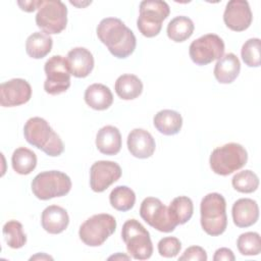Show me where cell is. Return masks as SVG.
I'll use <instances>...</instances> for the list:
<instances>
[{
  "label": "cell",
  "instance_id": "cell-34",
  "mask_svg": "<svg viewBox=\"0 0 261 261\" xmlns=\"http://www.w3.org/2000/svg\"><path fill=\"white\" fill-rule=\"evenodd\" d=\"M157 248L158 253L162 257L173 258L179 253L181 249V243L175 237H166L159 241Z\"/></svg>",
  "mask_w": 261,
  "mask_h": 261
},
{
  "label": "cell",
  "instance_id": "cell-2",
  "mask_svg": "<svg viewBox=\"0 0 261 261\" xmlns=\"http://www.w3.org/2000/svg\"><path fill=\"white\" fill-rule=\"evenodd\" d=\"M23 135L29 144L42 150L48 156L56 157L64 151L62 140L42 117L36 116L28 119Z\"/></svg>",
  "mask_w": 261,
  "mask_h": 261
},
{
  "label": "cell",
  "instance_id": "cell-3",
  "mask_svg": "<svg viewBox=\"0 0 261 261\" xmlns=\"http://www.w3.org/2000/svg\"><path fill=\"white\" fill-rule=\"evenodd\" d=\"M201 226L203 230L212 237L223 233L227 226L226 202L222 195L209 193L201 201Z\"/></svg>",
  "mask_w": 261,
  "mask_h": 261
},
{
  "label": "cell",
  "instance_id": "cell-32",
  "mask_svg": "<svg viewBox=\"0 0 261 261\" xmlns=\"http://www.w3.org/2000/svg\"><path fill=\"white\" fill-rule=\"evenodd\" d=\"M237 246L242 255L256 256L261 252L260 234L254 231L242 233L237 241Z\"/></svg>",
  "mask_w": 261,
  "mask_h": 261
},
{
  "label": "cell",
  "instance_id": "cell-18",
  "mask_svg": "<svg viewBox=\"0 0 261 261\" xmlns=\"http://www.w3.org/2000/svg\"><path fill=\"white\" fill-rule=\"evenodd\" d=\"M66 61L70 73L75 77H86L94 68V57L92 53L84 47L71 49L67 53Z\"/></svg>",
  "mask_w": 261,
  "mask_h": 261
},
{
  "label": "cell",
  "instance_id": "cell-11",
  "mask_svg": "<svg viewBox=\"0 0 261 261\" xmlns=\"http://www.w3.org/2000/svg\"><path fill=\"white\" fill-rule=\"evenodd\" d=\"M224 42L215 34L204 35L193 41L189 48V54L197 65H206L223 56Z\"/></svg>",
  "mask_w": 261,
  "mask_h": 261
},
{
  "label": "cell",
  "instance_id": "cell-24",
  "mask_svg": "<svg viewBox=\"0 0 261 261\" xmlns=\"http://www.w3.org/2000/svg\"><path fill=\"white\" fill-rule=\"evenodd\" d=\"M114 88L119 98L123 100H133L142 94L143 83L137 75L125 73L117 77Z\"/></svg>",
  "mask_w": 261,
  "mask_h": 261
},
{
  "label": "cell",
  "instance_id": "cell-17",
  "mask_svg": "<svg viewBox=\"0 0 261 261\" xmlns=\"http://www.w3.org/2000/svg\"><path fill=\"white\" fill-rule=\"evenodd\" d=\"M233 223L238 227H249L259 218V207L255 200L242 198L237 200L231 209Z\"/></svg>",
  "mask_w": 261,
  "mask_h": 261
},
{
  "label": "cell",
  "instance_id": "cell-12",
  "mask_svg": "<svg viewBox=\"0 0 261 261\" xmlns=\"http://www.w3.org/2000/svg\"><path fill=\"white\" fill-rule=\"evenodd\" d=\"M140 215L150 226L162 232H171L177 226L170 216L168 207L158 198H145L140 207Z\"/></svg>",
  "mask_w": 261,
  "mask_h": 261
},
{
  "label": "cell",
  "instance_id": "cell-13",
  "mask_svg": "<svg viewBox=\"0 0 261 261\" xmlns=\"http://www.w3.org/2000/svg\"><path fill=\"white\" fill-rule=\"evenodd\" d=\"M121 176V168L114 161L100 160L90 168V186L96 193L104 192Z\"/></svg>",
  "mask_w": 261,
  "mask_h": 261
},
{
  "label": "cell",
  "instance_id": "cell-22",
  "mask_svg": "<svg viewBox=\"0 0 261 261\" xmlns=\"http://www.w3.org/2000/svg\"><path fill=\"white\" fill-rule=\"evenodd\" d=\"M85 102L95 110H105L113 102V95L110 89L103 84L90 85L85 91Z\"/></svg>",
  "mask_w": 261,
  "mask_h": 261
},
{
  "label": "cell",
  "instance_id": "cell-8",
  "mask_svg": "<svg viewBox=\"0 0 261 261\" xmlns=\"http://www.w3.org/2000/svg\"><path fill=\"white\" fill-rule=\"evenodd\" d=\"M116 229L115 218L107 213L95 214L88 218L79 230L80 239L90 247L101 246Z\"/></svg>",
  "mask_w": 261,
  "mask_h": 261
},
{
  "label": "cell",
  "instance_id": "cell-21",
  "mask_svg": "<svg viewBox=\"0 0 261 261\" xmlns=\"http://www.w3.org/2000/svg\"><path fill=\"white\" fill-rule=\"evenodd\" d=\"M241 63L233 53H227L219 58L214 67V76L220 84H230L239 75Z\"/></svg>",
  "mask_w": 261,
  "mask_h": 261
},
{
  "label": "cell",
  "instance_id": "cell-6",
  "mask_svg": "<svg viewBox=\"0 0 261 261\" xmlns=\"http://www.w3.org/2000/svg\"><path fill=\"white\" fill-rule=\"evenodd\" d=\"M121 238L134 259L146 260L152 256L153 245L150 233L138 220L128 219L123 223Z\"/></svg>",
  "mask_w": 261,
  "mask_h": 261
},
{
  "label": "cell",
  "instance_id": "cell-36",
  "mask_svg": "<svg viewBox=\"0 0 261 261\" xmlns=\"http://www.w3.org/2000/svg\"><path fill=\"white\" fill-rule=\"evenodd\" d=\"M234 259H236V257H234L232 251L228 248L217 249L215 251V254H214V257H213L214 261H222V260L234 261Z\"/></svg>",
  "mask_w": 261,
  "mask_h": 261
},
{
  "label": "cell",
  "instance_id": "cell-30",
  "mask_svg": "<svg viewBox=\"0 0 261 261\" xmlns=\"http://www.w3.org/2000/svg\"><path fill=\"white\" fill-rule=\"evenodd\" d=\"M3 236L8 247L19 249L27 243V236L23 232L22 224L16 220H9L3 225Z\"/></svg>",
  "mask_w": 261,
  "mask_h": 261
},
{
  "label": "cell",
  "instance_id": "cell-26",
  "mask_svg": "<svg viewBox=\"0 0 261 261\" xmlns=\"http://www.w3.org/2000/svg\"><path fill=\"white\" fill-rule=\"evenodd\" d=\"M194 29L195 25L191 18L188 16L179 15L172 18L168 22L166 33L171 41L180 43L188 40L193 35Z\"/></svg>",
  "mask_w": 261,
  "mask_h": 261
},
{
  "label": "cell",
  "instance_id": "cell-19",
  "mask_svg": "<svg viewBox=\"0 0 261 261\" xmlns=\"http://www.w3.org/2000/svg\"><path fill=\"white\" fill-rule=\"evenodd\" d=\"M41 223L47 232L57 234L66 229L69 223V217L64 208L57 205H50L43 210Z\"/></svg>",
  "mask_w": 261,
  "mask_h": 261
},
{
  "label": "cell",
  "instance_id": "cell-5",
  "mask_svg": "<svg viewBox=\"0 0 261 261\" xmlns=\"http://www.w3.org/2000/svg\"><path fill=\"white\" fill-rule=\"evenodd\" d=\"M33 194L40 200L62 197L71 189L70 177L62 171L50 170L37 174L32 181Z\"/></svg>",
  "mask_w": 261,
  "mask_h": 261
},
{
  "label": "cell",
  "instance_id": "cell-28",
  "mask_svg": "<svg viewBox=\"0 0 261 261\" xmlns=\"http://www.w3.org/2000/svg\"><path fill=\"white\" fill-rule=\"evenodd\" d=\"M170 216L174 222L178 224H185L193 216L194 205L193 201L186 196H179L172 200L168 207Z\"/></svg>",
  "mask_w": 261,
  "mask_h": 261
},
{
  "label": "cell",
  "instance_id": "cell-1",
  "mask_svg": "<svg viewBox=\"0 0 261 261\" xmlns=\"http://www.w3.org/2000/svg\"><path fill=\"white\" fill-rule=\"evenodd\" d=\"M96 32L99 40L116 58H126L136 49L135 34L119 18H103L99 22Z\"/></svg>",
  "mask_w": 261,
  "mask_h": 261
},
{
  "label": "cell",
  "instance_id": "cell-14",
  "mask_svg": "<svg viewBox=\"0 0 261 261\" xmlns=\"http://www.w3.org/2000/svg\"><path fill=\"white\" fill-rule=\"evenodd\" d=\"M32 97L31 85L23 79H12L0 86V104L14 107L25 104Z\"/></svg>",
  "mask_w": 261,
  "mask_h": 261
},
{
  "label": "cell",
  "instance_id": "cell-10",
  "mask_svg": "<svg viewBox=\"0 0 261 261\" xmlns=\"http://www.w3.org/2000/svg\"><path fill=\"white\" fill-rule=\"evenodd\" d=\"M46 81L44 82V90L50 95H59L64 93L70 87V70L66 58L61 55L50 57L45 65Z\"/></svg>",
  "mask_w": 261,
  "mask_h": 261
},
{
  "label": "cell",
  "instance_id": "cell-37",
  "mask_svg": "<svg viewBox=\"0 0 261 261\" xmlns=\"http://www.w3.org/2000/svg\"><path fill=\"white\" fill-rule=\"evenodd\" d=\"M41 0H30V1H17V5L27 12H33L39 8Z\"/></svg>",
  "mask_w": 261,
  "mask_h": 261
},
{
  "label": "cell",
  "instance_id": "cell-25",
  "mask_svg": "<svg viewBox=\"0 0 261 261\" xmlns=\"http://www.w3.org/2000/svg\"><path fill=\"white\" fill-rule=\"evenodd\" d=\"M52 38L41 32H35L29 36L25 42L27 54L34 59H41L45 57L52 49Z\"/></svg>",
  "mask_w": 261,
  "mask_h": 261
},
{
  "label": "cell",
  "instance_id": "cell-33",
  "mask_svg": "<svg viewBox=\"0 0 261 261\" xmlns=\"http://www.w3.org/2000/svg\"><path fill=\"white\" fill-rule=\"evenodd\" d=\"M260 49L261 42L258 38H252L247 40L241 51L242 59L244 63L250 67L260 66Z\"/></svg>",
  "mask_w": 261,
  "mask_h": 261
},
{
  "label": "cell",
  "instance_id": "cell-15",
  "mask_svg": "<svg viewBox=\"0 0 261 261\" xmlns=\"http://www.w3.org/2000/svg\"><path fill=\"white\" fill-rule=\"evenodd\" d=\"M253 15L248 1L230 0L225 6L223 13L224 23L234 32H243L252 23Z\"/></svg>",
  "mask_w": 261,
  "mask_h": 261
},
{
  "label": "cell",
  "instance_id": "cell-38",
  "mask_svg": "<svg viewBox=\"0 0 261 261\" xmlns=\"http://www.w3.org/2000/svg\"><path fill=\"white\" fill-rule=\"evenodd\" d=\"M34 259H50V260H53L52 257H50L48 255H45V254H38L36 256L31 257V260H34Z\"/></svg>",
  "mask_w": 261,
  "mask_h": 261
},
{
  "label": "cell",
  "instance_id": "cell-35",
  "mask_svg": "<svg viewBox=\"0 0 261 261\" xmlns=\"http://www.w3.org/2000/svg\"><path fill=\"white\" fill-rule=\"evenodd\" d=\"M178 260H196V261H206L207 254L206 251L199 246H192L186 249L184 254L178 258Z\"/></svg>",
  "mask_w": 261,
  "mask_h": 261
},
{
  "label": "cell",
  "instance_id": "cell-31",
  "mask_svg": "<svg viewBox=\"0 0 261 261\" xmlns=\"http://www.w3.org/2000/svg\"><path fill=\"white\" fill-rule=\"evenodd\" d=\"M231 185L238 192L249 194L255 192L258 189L259 178L255 172L250 169H246L233 175Z\"/></svg>",
  "mask_w": 261,
  "mask_h": 261
},
{
  "label": "cell",
  "instance_id": "cell-20",
  "mask_svg": "<svg viewBox=\"0 0 261 261\" xmlns=\"http://www.w3.org/2000/svg\"><path fill=\"white\" fill-rule=\"evenodd\" d=\"M96 146L102 154H117L121 149V135L119 129L113 125L101 127L96 136Z\"/></svg>",
  "mask_w": 261,
  "mask_h": 261
},
{
  "label": "cell",
  "instance_id": "cell-7",
  "mask_svg": "<svg viewBox=\"0 0 261 261\" xmlns=\"http://www.w3.org/2000/svg\"><path fill=\"white\" fill-rule=\"evenodd\" d=\"M170 8L165 1L145 0L140 3V15L137 19V27L140 33L147 37L157 36L161 29L162 22L169 15Z\"/></svg>",
  "mask_w": 261,
  "mask_h": 261
},
{
  "label": "cell",
  "instance_id": "cell-23",
  "mask_svg": "<svg viewBox=\"0 0 261 261\" xmlns=\"http://www.w3.org/2000/svg\"><path fill=\"white\" fill-rule=\"evenodd\" d=\"M153 123L159 133L165 136H173L180 130L182 117L177 111L164 109L155 114Z\"/></svg>",
  "mask_w": 261,
  "mask_h": 261
},
{
  "label": "cell",
  "instance_id": "cell-4",
  "mask_svg": "<svg viewBox=\"0 0 261 261\" xmlns=\"http://www.w3.org/2000/svg\"><path fill=\"white\" fill-rule=\"evenodd\" d=\"M248 161L246 149L238 143H228L215 148L209 159L212 171L219 175H228L241 169Z\"/></svg>",
  "mask_w": 261,
  "mask_h": 261
},
{
  "label": "cell",
  "instance_id": "cell-9",
  "mask_svg": "<svg viewBox=\"0 0 261 261\" xmlns=\"http://www.w3.org/2000/svg\"><path fill=\"white\" fill-rule=\"evenodd\" d=\"M36 23L47 35L59 34L67 23V8L60 0H41Z\"/></svg>",
  "mask_w": 261,
  "mask_h": 261
},
{
  "label": "cell",
  "instance_id": "cell-16",
  "mask_svg": "<svg viewBox=\"0 0 261 261\" xmlns=\"http://www.w3.org/2000/svg\"><path fill=\"white\" fill-rule=\"evenodd\" d=\"M155 148V140L146 129L134 128L127 136V149L134 157L149 158L153 155Z\"/></svg>",
  "mask_w": 261,
  "mask_h": 261
},
{
  "label": "cell",
  "instance_id": "cell-29",
  "mask_svg": "<svg viewBox=\"0 0 261 261\" xmlns=\"http://www.w3.org/2000/svg\"><path fill=\"white\" fill-rule=\"evenodd\" d=\"M109 202L114 209L125 212L134 207L136 194L126 186H117L111 191L109 195Z\"/></svg>",
  "mask_w": 261,
  "mask_h": 261
},
{
  "label": "cell",
  "instance_id": "cell-27",
  "mask_svg": "<svg viewBox=\"0 0 261 261\" xmlns=\"http://www.w3.org/2000/svg\"><path fill=\"white\" fill-rule=\"evenodd\" d=\"M11 164L16 173L27 175L36 168L37 156L32 150L25 147H19L12 154Z\"/></svg>",
  "mask_w": 261,
  "mask_h": 261
}]
</instances>
